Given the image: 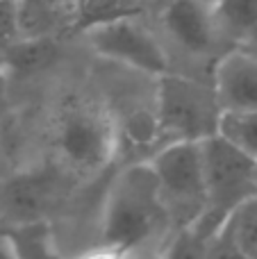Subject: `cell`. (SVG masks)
<instances>
[{
	"mask_svg": "<svg viewBox=\"0 0 257 259\" xmlns=\"http://www.w3.org/2000/svg\"><path fill=\"white\" fill-rule=\"evenodd\" d=\"M153 105L162 146L178 141H203L219 134L221 109L212 84L171 71L157 77Z\"/></svg>",
	"mask_w": 257,
	"mask_h": 259,
	"instance_id": "obj_5",
	"label": "cell"
},
{
	"mask_svg": "<svg viewBox=\"0 0 257 259\" xmlns=\"http://www.w3.org/2000/svg\"><path fill=\"white\" fill-rule=\"evenodd\" d=\"M162 27L168 39L191 57L214 55L221 44L212 21V9L205 0H166L162 9Z\"/></svg>",
	"mask_w": 257,
	"mask_h": 259,
	"instance_id": "obj_8",
	"label": "cell"
},
{
	"mask_svg": "<svg viewBox=\"0 0 257 259\" xmlns=\"http://www.w3.org/2000/svg\"><path fill=\"white\" fill-rule=\"evenodd\" d=\"M18 166L14 164V157H12V148H9V141H7V134L3 132L0 127V180L7 178L9 173H14Z\"/></svg>",
	"mask_w": 257,
	"mask_h": 259,
	"instance_id": "obj_20",
	"label": "cell"
},
{
	"mask_svg": "<svg viewBox=\"0 0 257 259\" xmlns=\"http://www.w3.org/2000/svg\"><path fill=\"white\" fill-rule=\"evenodd\" d=\"M255 187H257V161H255Z\"/></svg>",
	"mask_w": 257,
	"mask_h": 259,
	"instance_id": "obj_24",
	"label": "cell"
},
{
	"mask_svg": "<svg viewBox=\"0 0 257 259\" xmlns=\"http://www.w3.org/2000/svg\"><path fill=\"white\" fill-rule=\"evenodd\" d=\"M0 66H3V62H0Z\"/></svg>",
	"mask_w": 257,
	"mask_h": 259,
	"instance_id": "obj_26",
	"label": "cell"
},
{
	"mask_svg": "<svg viewBox=\"0 0 257 259\" xmlns=\"http://www.w3.org/2000/svg\"><path fill=\"white\" fill-rule=\"evenodd\" d=\"M5 103H7V71L5 66H0V114H3Z\"/></svg>",
	"mask_w": 257,
	"mask_h": 259,
	"instance_id": "obj_21",
	"label": "cell"
},
{
	"mask_svg": "<svg viewBox=\"0 0 257 259\" xmlns=\"http://www.w3.org/2000/svg\"><path fill=\"white\" fill-rule=\"evenodd\" d=\"M209 84L221 114L257 109V55L244 50H226L212 64Z\"/></svg>",
	"mask_w": 257,
	"mask_h": 259,
	"instance_id": "obj_9",
	"label": "cell"
},
{
	"mask_svg": "<svg viewBox=\"0 0 257 259\" xmlns=\"http://www.w3.org/2000/svg\"><path fill=\"white\" fill-rule=\"evenodd\" d=\"M73 0H18L21 23L25 36H46V27L57 23V16L68 21Z\"/></svg>",
	"mask_w": 257,
	"mask_h": 259,
	"instance_id": "obj_13",
	"label": "cell"
},
{
	"mask_svg": "<svg viewBox=\"0 0 257 259\" xmlns=\"http://www.w3.org/2000/svg\"><path fill=\"white\" fill-rule=\"evenodd\" d=\"M226 225L241 255L246 259H257V198L244 202Z\"/></svg>",
	"mask_w": 257,
	"mask_h": 259,
	"instance_id": "obj_15",
	"label": "cell"
},
{
	"mask_svg": "<svg viewBox=\"0 0 257 259\" xmlns=\"http://www.w3.org/2000/svg\"><path fill=\"white\" fill-rule=\"evenodd\" d=\"M205 259H246V257L241 255V250L237 248L228 225H223V228L212 237V241H209Z\"/></svg>",
	"mask_w": 257,
	"mask_h": 259,
	"instance_id": "obj_18",
	"label": "cell"
},
{
	"mask_svg": "<svg viewBox=\"0 0 257 259\" xmlns=\"http://www.w3.org/2000/svg\"><path fill=\"white\" fill-rule=\"evenodd\" d=\"M48 141V161L77 184L98 180L116 159V123L112 114L82 96H68L59 103Z\"/></svg>",
	"mask_w": 257,
	"mask_h": 259,
	"instance_id": "obj_2",
	"label": "cell"
},
{
	"mask_svg": "<svg viewBox=\"0 0 257 259\" xmlns=\"http://www.w3.org/2000/svg\"><path fill=\"white\" fill-rule=\"evenodd\" d=\"M209 241L212 239L203 237L196 228L180 230L162 246L157 259H205Z\"/></svg>",
	"mask_w": 257,
	"mask_h": 259,
	"instance_id": "obj_16",
	"label": "cell"
},
{
	"mask_svg": "<svg viewBox=\"0 0 257 259\" xmlns=\"http://www.w3.org/2000/svg\"><path fill=\"white\" fill-rule=\"evenodd\" d=\"M0 234L9 243L16 259H66L55 239L53 223L0 228Z\"/></svg>",
	"mask_w": 257,
	"mask_h": 259,
	"instance_id": "obj_12",
	"label": "cell"
},
{
	"mask_svg": "<svg viewBox=\"0 0 257 259\" xmlns=\"http://www.w3.org/2000/svg\"><path fill=\"white\" fill-rule=\"evenodd\" d=\"M125 259H157V252H148V250H139V252H130Z\"/></svg>",
	"mask_w": 257,
	"mask_h": 259,
	"instance_id": "obj_23",
	"label": "cell"
},
{
	"mask_svg": "<svg viewBox=\"0 0 257 259\" xmlns=\"http://www.w3.org/2000/svg\"><path fill=\"white\" fill-rule=\"evenodd\" d=\"M157 178L159 200L168 216L171 237L198 223L205 211V173L200 141H178L148 159Z\"/></svg>",
	"mask_w": 257,
	"mask_h": 259,
	"instance_id": "obj_6",
	"label": "cell"
},
{
	"mask_svg": "<svg viewBox=\"0 0 257 259\" xmlns=\"http://www.w3.org/2000/svg\"><path fill=\"white\" fill-rule=\"evenodd\" d=\"M141 12L144 5L139 0H73L68 12V25L84 34L107 23L137 18Z\"/></svg>",
	"mask_w": 257,
	"mask_h": 259,
	"instance_id": "obj_11",
	"label": "cell"
},
{
	"mask_svg": "<svg viewBox=\"0 0 257 259\" xmlns=\"http://www.w3.org/2000/svg\"><path fill=\"white\" fill-rule=\"evenodd\" d=\"M89 46L105 59L157 80L171 73V59L157 39L137 18H123L84 32Z\"/></svg>",
	"mask_w": 257,
	"mask_h": 259,
	"instance_id": "obj_7",
	"label": "cell"
},
{
	"mask_svg": "<svg viewBox=\"0 0 257 259\" xmlns=\"http://www.w3.org/2000/svg\"><path fill=\"white\" fill-rule=\"evenodd\" d=\"M219 134L257 161V109L221 114Z\"/></svg>",
	"mask_w": 257,
	"mask_h": 259,
	"instance_id": "obj_14",
	"label": "cell"
},
{
	"mask_svg": "<svg viewBox=\"0 0 257 259\" xmlns=\"http://www.w3.org/2000/svg\"><path fill=\"white\" fill-rule=\"evenodd\" d=\"M0 259H16L12 252V248H9V243L5 241V237L0 234Z\"/></svg>",
	"mask_w": 257,
	"mask_h": 259,
	"instance_id": "obj_22",
	"label": "cell"
},
{
	"mask_svg": "<svg viewBox=\"0 0 257 259\" xmlns=\"http://www.w3.org/2000/svg\"><path fill=\"white\" fill-rule=\"evenodd\" d=\"M205 3H207V5H212V3H214V0H205Z\"/></svg>",
	"mask_w": 257,
	"mask_h": 259,
	"instance_id": "obj_25",
	"label": "cell"
},
{
	"mask_svg": "<svg viewBox=\"0 0 257 259\" xmlns=\"http://www.w3.org/2000/svg\"><path fill=\"white\" fill-rule=\"evenodd\" d=\"M209 9L219 39L226 41L228 50L257 55V0H214Z\"/></svg>",
	"mask_w": 257,
	"mask_h": 259,
	"instance_id": "obj_10",
	"label": "cell"
},
{
	"mask_svg": "<svg viewBox=\"0 0 257 259\" xmlns=\"http://www.w3.org/2000/svg\"><path fill=\"white\" fill-rule=\"evenodd\" d=\"M200 152L205 173V211L191 228L212 239L244 202L257 198L255 159L221 134L203 139Z\"/></svg>",
	"mask_w": 257,
	"mask_h": 259,
	"instance_id": "obj_3",
	"label": "cell"
},
{
	"mask_svg": "<svg viewBox=\"0 0 257 259\" xmlns=\"http://www.w3.org/2000/svg\"><path fill=\"white\" fill-rule=\"evenodd\" d=\"M168 239L171 225L150 164H123L105 189L96 221V243L130 255L139 250L159 252Z\"/></svg>",
	"mask_w": 257,
	"mask_h": 259,
	"instance_id": "obj_1",
	"label": "cell"
},
{
	"mask_svg": "<svg viewBox=\"0 0 257 259\" xmlns=\"http://www.w3.org/2000/svg\"><path fill=\"white\" fill-rule=\"evenodd\" d=\"M127 255L121 250H116V248H109V246H100V243H96V246H89L84 248V250L75 252L73 257L68 259H125Z\"/></svg>",
	"mask_w": 257,
	"mask_h": 259,
	"instance_id": "obj_19",
	"label": "cell"
},
{
	"mask_svg": "<svg viewBox=\"0 0 257 259\" xmlns=\"http://www.w3.org/2000/svg\"><path fill=\"white\" fill-rule=\"evenodd\" d=\"M25 39L18 0H0V62Z\"/></svg>",
	"mask_w": 257,
	"mask_h": 259,
	"instance_id": "obj_17",
	"label": "cell"
},
{
	"mask_svg": "<svg viewBox=\"0 0 257 259\" xmlns=\"http://www.w3.org/2000/svg\"><path fill=\"white\" fill-rule=\"evenodd\" d=\"M77 187L48 159L41 166L16 168L0 180V228L53 223L66 211Z\"/></svg>",
	"mask_w": 257,
	"mask_h": 259,
	"instance_id": "obj_4",
	"label": "cell"
}]
</instances>
